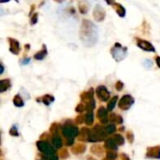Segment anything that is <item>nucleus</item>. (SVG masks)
I'll return each mask as SVG.
<instances>
[{"instance_id":"f257e3e1","label":"nucleus","mask_w":160,"mask_h":160,"mask_svg":"<svg viewBox=\"0 0 160 160\" xmlns=\"http://www.w3.org/2000/svg\"><path fill=\"white\" fill-rule=\"evenodd\" d=\"M80 39L86 47H92L98 42V30L97 25L90 20H82L80 28Z\"/></svg>"},{"instance_id":"f03ea898","label":"nucleus","mask_w":160,"mask_h":160,"mask_svg":"<svg viewBox=\"0 0 160 160\" xmlns=\"http://www.w3.org/2000/svg\"><path fill=\"white\" fill-rule=\"evenodd\" d=\"M61 132L62 135L64 136V138L66 140H69V139H75L76 137H79V128L72 124V122L70 120L67 121L61 128Z\"/></svg>"},{"instance_id":"7ed1b4c3","label":"nucleus","mask_w":160,"mask_h":160,"mask_svg":"<svg viewBox=\"0 0 160 160\" xmlns=\"http://www.w3.org/2000/svg\"><path fill=\"white\" fill-rule=\"evenodd\" d=\"M106 132L104 128H102L100 125H96L92 129H90L89 136L87 142H103L106 137Z\"/></svg>"},{"instance_id":"20e7f679","label":"nucleus","mask_w":160,"mask_h":160,"mask_svg":"<svg viewBox=\"0 0 160 160\" xmlns=\"http://www.w3.org/2000/svg\"><path fill=\"white\" fill-rule=\"evenodd\" d=\"M128 48L127 47H124L122 46L120 43L116 42L114 44V46L111 49V53H112V56L114 58L115 61L117 62H120V61H123L127 56H128Z\"/></svg>"},{"instance_id":"39448f33","label":"nucleus","mask_w":160,"mask_h":160,"mask_svg":"<svg viewBox=\"0 0 160 160\" xmlns=\"http://www.w3.org/2000/svg\"><path fill=\"white\" fill-rule=\"evenodd\" d=\"M37 148L41 154H43L46 157L55 155V153H56V150H54L55 148L46 141H38V142H37Z\"/></svg>"},{"instance_id":"423d86ee","label":"nucleus","mask_w":160,"mask_h":160,"mask_svg":"<svg viewBox=\"0 0 160 160\" xmlns=\"http://www.w3.org/2000/svg\"><path fill=\"white\" fill-rule=\"evenodd\" d=\"M134 102H135V99L131 95H124L120 98L118 102V106L122 111H128L132 107Z\"/></svg>"},{"instance_id":"0eeeda50","label":"nucleus","mask_w":160,"mask_h":160,"mask_svg":"<svg viewBox=\"0 0 160 160\" xmlns=\"http://www.w3.org/2000/svg\"><path fill=\"white\" fill-rule=\"evenodd\" d=\"M96 93H97V97L101 101V102H106L110 99L111 98V94L109 92V90L107 89L106 86L104 85H99L97 87V90H96Z\"/></svg>"},{"instance_id":"6e6552de","label":"nucleus","mask_w":160,"mask_h":160,"mask_svg":"<svg viewBox=\"0 0 160 160\" xmlns=\"http://www.w3.org/2000/svg\"><path fill=\"white\" fill-rule=\"evenodd\" d=\"M136 42H137V46L140 49H142V50H143L145 52H156V48L154 47V45L151 42L145 40V39L136 38Z\"/></svg>"},{"instance_id":"1a4fd4ad","label":"nucleus","mask_w":160,"mask_h":160,"mask_svg":"<svg viewBox=\"0 0 160 160\" xmlns=\"http://www.w3.org/2000/svg\"><path fill=\"white\" fill-rule=\"evenodd\" d=\"M93 16L97 22H102V21H104V19L106 17V11L100 5H97L94 8Z\"/></svg>"},{"instance_id":"9d476101","label":"nucleus","mask_w":160,"mask_h":160,"mask_svg":"<svg viewBox=\"0 0 160 160\" xmlns=\"http://www.w3.org/2000/svg\"><path fill=\"white\" fill-rule=\"evenodd\" d=\"M145 157L147 158H154V159H160V145L148 147Z\"/></svg>"},{"instance_id":"9b49d317","label":"nucleus","mask_w":160,"mask_h":160,"mask_svg":"<svg viewBox=\"0 0 160 160\" xmlns=\"http://www.w3.org/2000/svg\"><path fill=\"white\" fill-rule=\"evenodd\" d=\"M97 117L98 118L100 124L102 125H106L108 124L109 120V115H108V110L105 109L104 107H99L97 112Z\"/></svg>"},{"instance_id":"f8f14e48","label":"nucleus","mask_w":160,"mask_h":160,"mask_svg":"<svg viewBox=\"0 0 160 160\" xmlns=\"http://www.w3.org/2000/svg\"><path fill=\"white\" fill-rule=\"evenodd\" d=\"M8 41L9 43V51L11 53L13 54H19L20 52H21V46H20V43L17 39L15 38H8Z\"/></svg>"},{"instance_id":"ddd939ff","label":"nucleus","mask_w":160,"mask_h":160,"mask_svg":"<svg viewBox=\"0 0 160 160\" xmlns=\"http://www.w3.org/2000/svg\"><path fill=\"white\" fill-rule=\"evenodd\" d=\"M104 148L107 149V151H114L116 152L118 150V145L117 143L114 142V140L112 138L107 139L104 142Z\"/></svg>"},{"instance_id":"4468645a","label":"nucleus","mask_w":160,"mask_h":160,"mask_svg":"<svg viewBox=\"0 0 160 160\" xmlns=\"http://www.w3.org/2000/svg\"><path fill=\"white\" fill-rule=\"evenodd\" d=\"M108 4L113 6L114 9H115V11H116V13L118 14L119 17H122L123 18V17L126 16V9H125V8L121 4L116 3V2H108Z\"/></svg>"},{"instance_id":"2eb2a0df","label":"nucleus","mask_w":160,"mask_h":160,"mask_svg":"<svg viewBox=\"0 0 160 160\" xmlns=\"http://www.w3.org/2000/svg\"><path fill=\"white\" fill-rule=\"evenodd\" d=\"M81 99L82 102H88L92 99H94V89L93 88H90L88 91H85V92H82L81 94Z\"/></svg>"},{"instance_id":"dca6fc26","label":"nucleus","mask_w":160,"mask_h":160,"mask_svg":"<svg viewBox=\"0 0 160 160\" xmlns=\"http://www.w3.org/2000/svg\"><path fill=\"white\" fill-rule=\"evenodd\" d=\"M86 150V145L82 142L81 143H77L75 146H73L71 148V152L72 154L74 155H81V154H83Z\"/></svg>"},{"instance_id":"f3484780","label":"nucleus","mask_w":160,"mask_h":160,"mask_svg":"<svg viewBox=\"0 0 160 160\" xmlns=\"http://www.w3.org/2000/svg\"><path fill=\"white\" fill-rule=\"evenodd\" d=\"M51 142H52V145L55 149H60L63 146V141H62V139L60 138L59 135H53V136H52Z\"/></svg>"},{"instance_id":"a211bd4d","label":"nucleus","mask_w":160,"mask_h":160,"mask_svg":"<svg viewBox=\"0 0 160 160\" xmlns=\"http://www.w3.org/2000/svg\"><path fill=\"white\" fill-rule=\"evenodd\" d=\"M11 87V82L9 79H3L0 81V92L4 93Z\"/></svg>"},{"instance_id":"6ab92c4d","label":"nucleus","mask_w":160,"mask_h":160,"mask_svg":"<svg viewBox=\"0 0 160 160\" xmlns=\"http://www.w3.org/2000/svg\"><path fill=\"white\" fill-rule=\"evenodd\" d=\"M90 151H91V153H92L93 155H95V156H97V157H100V156H102V155L104 154V148H103L101 145H99V144H95V145H93V146L91 147Z\"/></svg>"},{"instance_id":"aec40b11","label":"nucleus","mask_w":160,"mask_h":160,"mask_svg":"<svg viewBox=\"0 0 160 160\" xmlns=\"http://www.w3.org/2000/svg\"><path fill=\"white\" fill-rule=\"evenodd\" d=\"M37 101L42 102V103H44L46 106H49V105H51L52 102L54 101V98H53L52 96H51V95H45V96L41 97L40 98H37Z\"/></svg>"},{"instance_id":"412c9836","label":"nucleus","mask_w":160,"mask_h":160,"mask_svg":"<svg viewBox=\"0 0 160 160\" xmlns=\"http://www.w3.org/2000/svg\"><path fill=\"white\" fill-rule=\"evenodd\" d=\"M46 55H47V48H46L45 45H43V46H42V49H41L39 52H38L37 53L34 54V58H35L36 60L41 61V60H43V59L46 57Z\"/></svg>"},{"instance_id":"4be33fe9","label":"nucleus","mask_w":160,"mask_h":160,"mask_svg":"<svg viewBox=\"0 0 160 160\" xmlns=\"http://www.w3.org/2000/svg\"><path fill=\"white\" fill-rule=\"evenodd\" d=\"M109 120L112 121V123H113L114 125L115 124H118V125H121L123 123V118L121 115L119 114H116V113H113L112 112L109 116Z\"/></svg>"},{"instance_id":"5701e85b","label":"nucleus","mask_w":160,"mask_h":160,"mask_svg":"<svg viewBox=\"0 0 160 160\" xmlns=\"http://www.w3.org/2000/svg\"><path fill=\"white\" fill-rule=\"evenodd\" d=\"M89 132H90V128H82L81 130V133L79 134V140L81 142H85L88 140V136H89Z\"/></svg>"},{"instance_id":"b1692460","label":"nucleus","mask_w":160,"mask_h":160,"mask_svg":"<svg viewBox=\"0 0 160 160\" xmlns=\"http://www.w3.org/2000/svg\"><path fill=\"white\" fill-rule=\"evenodd\" d=\"M84 123L90 127L94 124V113H93V112H86V114L84 115Z\"/></svg>"},{"instance_id":"393cba45","label":"nucleus","mask_w":160,"mask_h":160,"mask_svg":"<svg viewBox=\"0 0 160 160\" xmlns=\"http://www.w3.org/2000/svg\"><path fill=\"white\" fill-rule=\"evenodd\" d=\"M62 127L58 124V123H53L52 124L51 128H50V132L52 133V136L53 135H59V130Z\"/></svg>"},{"instance_id":"a878e982","label":"nucleus","mask_w":160,"mask_h":160,"mask_svg":"<svg viewBox=\"0 0 160 160\" xmlns=\"http://www.w3.org/2000/svg\"><path fill=\"white\" fill-rule=\"evenodd\" d=\"M13 104L16 107H19V108L22 107L24 105V102H23V100H22V97L20 95L14 96V98H13Z\"/></svg>"},{"instance_id":"bb28decb","label":"nucleus","mask_w":160,"mask_h":160,"mask_svg":"<svg viewBox=\"0 0 160 160\" xmlns=\"http://www.w3.org/2000/svg\"><path fill=\"white\" fill-rule=\"evenodd\" d=\"M117 100H118V97H117V96H115V97H113V98L109 101L108 106H107V110H108V112H112V110L115 108V105H116Z\"/></svg>"},{"instance_id":"cd10ccee","label":"nucleus","mask_w":160,"mask_h":160,"mask_svg":"<svg viewBox=\"0 0 160 160\" xmlns=\"http://www.w3.org/2000/svg\"><path fill=\"white\" fill-rule=\"evenodd\" d=\"M112 139L114 140V142L117 143L118 146H122V145L125 144V139H124V137L121 134H115L112 137Z\"/></svg>"},{"instance_id":"c85d7f7f","label":"nucleus","mask_w":160,"mask_h":160,"mask_svg":"<svg viewBox=\"0 0 160 160\" xmlns=\"http://www.w3.org/2000/svg\"><path fill=\"white\" fill-rule=\"evenodd\" d=\"M104 129H105L106 134L111 135V134H114V133H115V131H116V127H115L114 124H110V125L106 126V127L104 128Z\"/></svg>"},{"instance_id":"c756f323","label":"nucleus","mask_w":160,"mask_h":160,"mask_svg":"<svg viewBox=\"0 0 160 160\" xmlns=\"http://www.w3.org/2000/svg\"><path fill=\"white\" fill-rule=\"evenodd\" d=\"M85 107H86V112H93V110L96 108V101L95 99H92L88 102H85Z\"/></svg>"},{"instance_id":"7c9ffc66","label":"nucleus","mask_w":160,"mask_h":160,"mask_svg":"<svg viewBox=\"0 0 160 160\" xmlns=\"http://www.w3.org/2000/svg\"><path fill=\"white\" fill-rule=\"evenodd\" d=\"M79 10L82 14H86L88 12V6L85 2H79Z\"/></svg>"},{"instance_id":"2f4dec72","label":"nucleus","mask_w":160,"mask_h":160,"mask_svg":"<svg viewBox=\"0 0 160 160\" xmlns=\"http://www.w3.org/2000/svg\"><path fill=\"white\" fill-rule=\"evenodd\" d=\"M118 158V155L116 152L114 151H107L106 154V158H108L109 160H115Z\"/></svg>"},{"instance_id":"473e14b6","label":"nucleus","mask_w":160,"mask_h":160,"mask_svg":"<svg viewBox=\"0 0 160 160\" xmlns=\"http://www.w3.org/2000/svg\"><path fill=\"white\" fill-rule=\"evenodd\" d=\"M9 135L12 136V137H18L19 136V131H18V128L16 126H12L9 129Z\"/></svg>"},{"instance_id":"72a5a7b5","label":"nucleus","mask_w":160,"mask_h":160,"mask_svg":"<svg viewBox=\"0 0 160 160\" xmlns=\"http://www.w3.org/2000/svg\"><path fill=\"white\" fill-rule=\"evenodd\" d=\"M69 157V154H68V149H61L60 152H59V158H63V159H66Z\"/></svg>"},{"instance_id":"f704fd0d","label":"nucleus","mask_w":160,"mask_h":160,"mask_svg":"<svg viewBox=\"0 0 160 160\" xmlns=\"http://www.w3.org/2000/svg\"><path fill=\"white\" fill-rule=\"evenodd\" d=\"M75 111H76L77 112H79V113L83 112L84 111H86L85 104H84V103H80V104H78L77 107H76V109H75Z\"/></svg>"},{"instance_id":"c9c22d12","label":"nucleus","mask_w":160,"mask_h":160,"mask_svg":"<svg viewBox=\"0 0 160 160\" xmlns=\"http://www.w3.org/2000/svg\"><path fill=\"white\" fill-rule=\"evenodd\" d=\"M75 122H76V124H78V125H82L83 122H84V115H78L76 118H75Z\"/></svg>"},{"instance_id":"e433bc0d","label":"nucleus","mask_w":160,"mask_h":160,"mask_svg":"<svg viewBox=\"0 0 160 160\" xmlns=\"http://www.w3.org/2000/svg\"><path fill=\"white\" fill-rule=\"evenodd\" d=\"M38 13H34L32 16H31V24H36L38 22Z\"/></svg>"},{"instance_id":"4c0bfd02","label":"nucleus","mask_w":160,"mask_h":160,"mask_svg":"<svg viewBox=\"0 0 160 160\" xmlns=\"http://www.w3.org/2000/svg\"><path fill=\"white\" fill-rule=\"evenodd\" d=\"M127 138H128V141L130 143H132V142H133V141H134V135H133V132H132V131H128V133H127Z\"/></svg>"},{"instance_id":"58836bf2","label":"nucleus","mask_w":160,"mask_h":160,"mask_svg":"<svg viewBox=\"0 0 160 160\" xmlns=\"http://www.w3.org/2000/svg\"><path fill=\"white\" fill-rule=\"evenodd\" d=\"M115 88H116V90H117V91H121V90H123V88H124V82H121V81H118V82L115 83Z\"/></svg>"},{"instance_id":"ea45409f","label":"nucleus","mask_w":160,"mask_h":160,"mask_svg":"<svg viewBox=\"0 0 160 160\" xmlns=\"http://www.w3.org/2000/svg\"><path fill=\"white\" fill-rule=\"evenodd\" d=\"M143 65H144V67H145V68H152V66H153V63H152V61H150V60L146 59V60L143 62Z\"/></svg>"},{"instance_id":"a19ab883","label":"nucleus","mask_w":160,"mask_h":160,"mask_svg":"<svg viewBox=\"0 0 160 160\" xmlns=\"http://www.w3.org/2000/svg\"><path fill=\"white\" fill-rule=\"evenodd\" d=\"M46 160H59V158L56 155H52V156H48L44 158Z\"/></svg>"},{"instance_id":"79ce46f5","label":"nucleus","mask_w":160,"mask_h":160,"mask_svg":"<svg viewBox=\"0 0 160 160\" xmlns=\"http://www.w3.org/2000/svg\"><path fill=\"white\" fill-rule=\"evenodd\" d=\"M120 158L121 160H130L129 157L127 154H120Z\"/></svg>"},{"instance_id":"37998d69","label":"nucleus","mask_w":160,"mask_h":160,"mask_svg":"<svg viewBox=\"0 0 160 160\" xmlns=\"http://www.w3.org/2000/svg\"><path fill=\"white\" fill-rule=\"evenodd\" d=\"M29 62H30V58H27V57H25V58L22 59V61H21V64H22V65H26V64H28Z\"/></svg>"},{"instance_id":"c03bdc74","label":"nucleus","mask_w":160,"mask_h":160,"mask_svg":"<svg viewBox=\"0 0 160 160\" xmlns=\"http://www.w3.org/2000/svg\"><path fill=\"white\" fill-rule=\"evenodd\" d=\"M48 133H43L42 135H41V137H40V141H44V139L46 140V139H48Z\"/></svg>"},{"instance_id":"a18cd8bd","label":"nucleus","mask_w":160,"mask_h":160,"mask_svg":"<svg viewBox=\"0 0 160 160\" xmlns=\"http://www.w3.org/2000/svg\"><path fill=\"white\" fill-rule=\"evenodd\" d=\"M156 63H157V65H158V67L160 68V56H156Z\"/></svg>"},{"instance_id":"49530a36","label":"nucleus","mask_w":160,"mask_h":160,"mask_svg":"<svg viewBox=\"0 0 160 160\" xmlns=\"http://www.w3.org/2000/svg\"><path fill=\"white\" fill-rule=\"evenodd\" d=\"M34 9H35V5H32V7H31V11L29 12V15H31V14L33 13Z\"/></svg>"},{"instance_id":"de8ad7c7","label":"nucleus","mask_w":160,"mask_h":160,"mask_svg":"<svg viewBox=\"0 0 160 160\" xmlns=\"http://www.w3.org/2000/svg\"><path fill=\"white\" fill-rule=\"evenodd\" d=\"M4 68H4V64H3V63H1V71H0V73H1V74H3V72H4Z\"/></svg>"},{"instance_id":"09e8293b","label":"nucleus","mask_w":160,"mask_h":160,"mask_svg":"<svg viewBox=\"0 0 160 160\" xmlns=\"http://www.w3.org/2000/svg\"><path fill=\"white\" fill-rule=\"evenodd\" d=\"M87 160H96V159H94V158H93V157L88 156V157H87Z\"/></svg>"},{"instance_id":"8fccbe9b","label":"nucleus","mask_w":160,"mask_h":160,"mask_svg":"<svg viewBox=\"0 0 160 160\" xmlns=\"http://www.w3.org/2000/svg\"><path fill=\"white\" fill-rule=\"evenodd\" d=\"M29 48H30V45L29 44H26L25 45V50H29Z\"/></svg>"},{"instance_id":"3c124183","label":"nucleus","mask_w":160,"mask_h":160,"mask_svg":"<svg viewBox=\"0 0 160 160\" xmlns=\"http://www.w3.org/2000/svg\"><path fill=\"white\" fill-rule=\"evenodd\" d=\"M102 160H109V159H108V158H103V159H102Z\"/></svg>"}]
</instances>
